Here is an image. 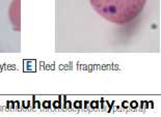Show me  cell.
<instances>
[{"label": "cell", "instance_id": "1", "mask_svg": "<svg viewBox=\"0 0 161 117\" xmlns=\"http://www.w3.org/2000/svg\"><path fill=\"white\" fill-rule=\"evenodd\" d=\"M148 0H90L91 5L106 21L124 25L140 15Z\"/></svg>", "mask_w": 161, "mask_h": 117}, {"label": "cell", "instance_id": "2", "mask_svg": "<svg viewBox=\"0 0 161 117\" xmlns=\"http://www.w3.org/2000/svg\"><path fill=\"white\" fill-rule=\"evenodd\" d=\"M20 4H21L20 0H13L12 4L9 6V19H11L14 27L18 26V29L20 27V20H21V18H20V16H21Z\"/></svg>", "mask_w": 161, "mask_h": 117}]
</instances>
